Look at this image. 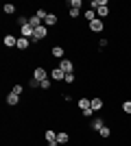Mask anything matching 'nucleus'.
Segmentation results:
<instances>
[{
    "instance_id": "19",
    "label": "nucleus",
    "mask_w": 131,
    "mask_h": 146,
    "mask_svg": "<svg viewBox=\"0 0 131 146\" xmlns=\"http://www.w3.org/2000/svg\"><path fill=\"white\" fill-rule=\"evenodd\" d=\"M15 24H18L20 29H24V26H29V18H24V15H20V18H18V22H15Z\"/></svg>"
},
{
    "instance_id": "14",
    "label": "nucleus",
    "mask_w": 131,
    "mask_h": 146,
    "mask_svg": "<svg viewBox=\"0 0 131 146\" xmlns=\"http://www.w3.org/2000/svg\"><path fill=\"white\" fill-rule=\"evenodd\" d=\"M5 46H7V48H11V46H18V37H13V35H5Z\"/></svg>"
},
{
    "instance_id": "11",
    "label": "nucleus",
    "mask_w": 131,
    "mask_h": 146,
    "mask_svg": "<svg viewBox=\"0 0 131 146\" xmlns=\"http://www.w3.org/2000/svg\"><path fill=\"white\" fill-rule=\"evenodd\" d=\"M70 142V135L66 133V131H59L57 133V144H68Z\"/></svg>"
},
{
    "instance_id": "22",
    "label": "nucleus",
    "mask_w": 131,
    "mask_h": 146,
    "mask_svg": "<svg viewBox=\"0 0 131 146\" xmlns=\"http://www.w3.org/2000/svg\"><path fill=\"white\" fill-rule=\"evenodd\" d=\"M122 111L131 116V100H125V103H122Z\"/></svg>"
},
{
    "instance_id": "26",
    "label": "nucleus",
    "mask_w": 131,
    "mask_h": 146,
    "mask_svg": "<svg viewBox=\"0 0 131 146\" xmlns=\"http://www.w3.org/2000/svg\"><path fill=\"white\" fill-rule=\"evenodd\" d=\"M92 113H96V111H94L92 107H90V109H85V111H83V116H85V118H92Z\"/></svg>"
},
{
    "instance_id": "4",
    "label": "nucleus",
    "mask_w": 131,
    "mask_h": 146,
    "mask_svg": "<svg viewBox=\"0 0 131 146\" xmlns=\"http://www.w3.org/2000/svg\"><path fill=\"white\" fill-rule=\"evenodd\" d=\"M63 79H66V72H63L61 68H55L50 72V81H63Z\"/></svg>"
},
{
    "instance_id": "6",
    "label": "nucleus",
    "mask_w": 131,
    "mask_h": 146,
    "mask_svg": "<svg viewBox=\"0 0 131 146\" xmlns=\"http://www.w3.org/2000/svg\"><path fill=\"white\" fill-rule=\"evenodd\" d=\"M105 29V24H103V20L96 18L94 22H90V31H94V33H100V31Z\"/></svg>"
},
{
    "instance_id": "16",
    "label": "nucleus",
    "mask_w": 131,
    "mask_h": 146,
    "mask_svg": "<svg viewBox=\"0 0 131 146\" xmlns=\"http://www.w3.org/2000/svg\"><path fill=\"white\" fill-rule=\"evenodd\" d=\"M98 135L103 137V140H109V137H112V129H109V127H103L98 131Z\"/></svg>"
},
{
    "instance_id": "15",
    "label": "nucleus",
    "mask_w": 131,
    "mask_h": 146,
    "mask_svg": "<svg viewBox=\"0 0 131 146\" xmlns=\"http://www.w3.org/2000/svg\"><path fill=\"white\" fill-rule=\"evenodd\" d=\"M63 52H66V50H63L61 46H53V50H50V55L55 57V59H61V57H63Z\"/></svg>"
},
{
    "instance_id": "8",
    "label": "nucleus",
    "mask_w": 131,
    "mask_h": 146,
    "mask_svg": "<svg viewBox=\"0 0 131 146\" xmlns=\"http://www.w3.org/2000/svg\"><path fill=\"white\" fill-rule=\"evenodd\" d=\"M29 46H31V39H26V37H18V46H15L18 50H26Z\"/></svg>"
},
{
    "instance_id": "1",
    "label": "nucleus",
    "mask_w": 131,
    "mask_h": 146,
    "mask_svg": "<svg viewBox=\"0 0 131 146\" xmlns=\"http://www.w3.org/2000/svg\"><path fill=\"white\" fill-rule=\"evenodd\" d=\"M48 35V29L46 26H39V29H35V35H33V39H31V44H39V39H44V37Z\"/></svg>"
},
{
    "instance_id": "17",
    "label": "nucleus",
    "mask_w": 131,
    "mask_h": 146,
    "mask_svg": "<svg viewBox=\"0 0 131 146\" xmlns=\"http://www.w3.org/2000/svg\"><path fill=\"white\" fill-rule=\"evenodd\" d=\"M83 15H85V20H87V22H94V20H96V11H94V9H87V11L83 13Z\"/></svg>"
},
{
    "instance_id": "28",
    "label": "nucleus",
    "mask_w": 131,
    "mask_h": 146,
    "mask_svg": "<svg viewBox=\"0 0 131 146\" xmlns=\"http://www.w3.org/2000/svg\"><path fill=\"white\" fill-rule=\"evenodd\" d=\"M13 94H18V96H20V94H22V85H13Z\"/></svg>"
},
{
    "instance_id": "20",
    "label": "nucleus",
    "mask_w": 131,
    "mask_h": 146,
    "mask_svg": "<svg viewBox=\"0 0 131 146\" xmlns=\"http://www.w3.org/2000/svg\"><path fill=\"white\" fill-rule=\"evenodd\" d=\"M68 13H70V18H74V20H76L79 15H81V9H76V7H70V11H68Z\"/></svg>"
},
{
    "instance_id": "21",
    "label": "nucleus",
    "mask_w": 131,
    "mask_h": 146,
    "mask_svg": "<svg viewBox=\"0 0 131 146\" xmlns=\"http://www.w3.org/2000/svg\"><path fill=\"white\" fill-rule=\"evenodd\" d=\"M2 11H5L7 15H11V13H15V5H5V7H2Z\"/></svg>"
},
{
    "instance_id": "27",
    "label": "nucleus",
    "mask_w": 131,
    "mask_h": 146,
    "mask_svg": "<svg viewBox=\"0 0 131 146\" xmlns=\"http://www.w3.org/2000/svg\"><path fill=\"white\" fill-rule=\"evenodd\" d=\"M37 85H39V81H37V79H31V81H29V87H33V90H35Z\"/></svg>"
},
{
    "instance_id": "23",
    "label": "nucleus",
    "mask_w": 131,
    "mask_h": 146,
    "mask_svg": "<svg viewBox=\"0 0 131 146\" xmlns=\"http://www.w3.org/2000/svg\"><path fill=\"white\" fill-rule=\"evenodd\" d=\"M35 15H37V18H39V20H42V22H44V20H46V15H48V13H46V11H44V9H42V7H39V9H37V13H35Z\"/></svg>"
},
{
    "instance_id": "29",
    "label": "nucleus",
    "mask_w": 131,
    "mask_h": 146,
    "mask_svg": "<svg viewBox=\"0 0 131 146\" xmlns=\"http://www.w3.org/2000/svg\"><path fill=\"white\" fill-rule=\"evenodd\" d=\"M107 44H109V39H98V48H105Z\"/></svg>"
},
{
    "instance_id": "24",
    "label": "nucleus",
    "mask_w": 131,
    "mask_h": 146,
    "mask_svg": "<svg viewBox=\"0 0 131 146\" xmlns=\"http://www.w3.org/2000/svg\"><path fill=\"white\" fill-rule=\"evenodd\" d=\"M50 85H53V83H50V79H46V81H42V83H39V87H42V90H50Z\"/></svg>"
},
{
    "instance_id": "10",
    "label": "nucleus",
    "mask_w": 131,
    "mask_h": 146,
    "mask_svg": "<svg viewBox=\"0 0 131 146\" xmlns=\"http://www.w3.org/2000/svg\"><path fill=\"white\" fill-rule=\"evenodd\" d=\"M55 24H57V15H55V13H48L46 20H44V26L48 29V26H55Z\"/></svg>"
},
{
    "instance_id": "31",
    "label": "nucleus",
    "mask_w": 131,
    "mask_h": 146,
    "mask_svg": "<svg viewBox=\"0 0 131 146\" xmlns=\"http://www.w3.org/2000/svg\"><path fill=\"white\" fill-rule=\"evenodd\" d=\"M50 146H57V144H50Z\"/></svg>"
},
{
    "instance_id": "9",
    "label": "nucleus",
    "mask_w": 131,
    "mask_h": 146,
    "mask_svg": "<svg viewBox=\"0 0 131 146\" xmlns=\"http://www.w3.org/2000/svg\"><path fill=\"white\" fill-rule=\"evenodd\" d=\"M90 107H92V98H79V109L81 111L90 109Z\"/></svg>"
},
{
    "instance_id": "12",
    "label": "nucleus",
    "mask_w": 131,
    "mask_h": 146,
    "mask_svg": "<svg viewBox=\"0 0 131 146\" xmlns=\"http://www.w3.org/2000/svg\"><path fill=\"white\" fill-rule=\"evenodd\" d=\"M18 103H20V96H18V94H13V92H11V94L7 96V105H9V107H15V105H18Z\"/></svg>"
},
{
    "instance_id": "2",
    "label": "nucleus",
    "mask_w": 131,
    "mask_h": 146,
    "mask_svg": "<svg viewBox=\"0 0 131 146\" xmlns=\"http://www.w3.org/2000/svg\"><path fill=\"white\" fill-rule=\"evenodd\" d=\"M33 79H37L39 83H42V81H46V79H50V74L46 72V70H44L42 66H37L35 68V70H33Z\"/></svg>"
},
{
    "instance_id": "5",
    "label": "nucleus",
    "mask_w": 131,
    "mask_h": 146,
    "mask_svg": "<svg viewBox=\"0 0 131 146\" xmlns=\"http://www.w3.org/2000/svg\"><path fill=\"white\" fill-rule=\"evenodd\" d=\"M103 127H105V120H103V118H92V122H90V129H92V131H100Z\"/></svg>"
},
{
    "instance_id": "30",
    "label": "nucleus",
    "mask_w": 131,
    "mask_h": 146,
    "mask_svg": "<svg viewBox=\"0 0 131 146\" xmlns=\"http://www.w3.org/2000/svg\"><path fill=\"white\" fill-rule=\"evenodd\" d=\"M81 5H83L81 0H72V2H70V7H76V9H79V7H81Z\"/></svg>"
},
{
    "instance_id": "13",
    "label": "nucleus",
    "mask_w": 131,
    "mask_h": 146,
    "mask_svg": "<svg viewBox=\"0 0 131 146\" xmlns=\"http://www.w3.org/2000/svg\"><path fill=\"white\" fill-rule=\"evenodd\" d=\"M92 109L94 111H100V109H103V98H100V96H94L92 98Z\"/></svg>"
},
{
    "instance_id": "7",
    "label": "nucleus",
    "mask_w": 131,
    "mask_h": 146,
    "mask_svg": "<svg viewBox=\"0 0 131 146\" xmlns=\"http://www.w3.org/2000/svg\"><path fill=\"white\" fill-rule=\"evenodd\" d=\"M44 140L48 142V146H50V144H57V133L53 131V129H48V131L44 133Z\"/></svg>"
},
{
    "instance_id": "25",
    "label": "nucleus",
    "mask_w": 131,
    "mask_h": 146,
    "mask_svg": "<svg viewBox=\"0 0 131 146\" xmlns=\"http://www.w3.org/2000/svg\"><path fill=\"white\" fill-rule=\"evenodd\" d=\"M66 83H74V72H70V74H66Z\"/></svg>"
},
{
    "instance_id": "3",
    "label": "nucleus",
    "mask_w": 131,
    "mask_h": 146,
    "mask_svg": "<svg viewBox=\"0 0 131 146\" xmlns=\"http://www.w3.org/2000/svg\"><path fill=\"white\" fill-rule=\"evenodd\" d=\"M59 68H61V70H63L66 74L74 72V63H72L70 59H61V61H59Z\"/></svg>"
},
{
    "instance_id": "18",
    "label": "nucleus",
    "mask_w": 131,
    "mask_h": 146,
    "mask_svg": "<svg viewBox=\"0 0 131 146\" xmlns=\"http://www.w3.org/2000/svg\"><path fill=\"white\" fill-rule=\"evenodd\" d=\"M96 15H98V18H107V15H109V7H100V9H96Z\"/></svg>"
}]
</instances>
